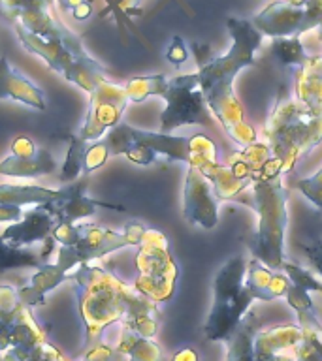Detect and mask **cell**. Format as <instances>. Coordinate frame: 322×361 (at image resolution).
<instances>
[{"mask_svg": "<svg viewBox=\"0 0 322 361\" xmlns=\"http://www.w3.org/2000/svg\"><path fill=\"white\" fill-rule=\"evenodd\" d=\"M68 279L76 282V298L85 324L87 348L115 322H121L140 337L153 338L157 335L160 326L157 303L141 295L136 288L126 286L113 273L98 265L81 264Z\"/></svg>", "mask_w": 322, "mask_h": 361, "instance_id": "cell-1", "label": "cell"}, {"mask_svg": "<svg viewBox=\"0 0 322 361\" xmlns=\"http://www.w3.org/2000/svg\"><path fill=\"white\" fill-rule=\"evenodd\" d=\"M230 32L234 34V47L225 56L211 59L200 66L198 81L211 111L219 117L222 128L234 137L236 143L247 147L256 143V134L249 124L243 123L239 102L232 92V83L242 68L253 64L254 51L258 49L260 32L249 21L230 19Z\"/></svg>", "mask_w": 322, "mask_h": 361, "instance_id": "cell-2", "label": "cell"}, {"mask_svg": "<svg viewBox=\"0 0 322 361\" xmlns=\"http://www.w3.org/2000/svg\"><path fill=\"white\" fill-rule=\"evenodd\" d=\"M282 166L271 157L253 175L254 207L258 211V247L256 259L264 262L270 269H279L282 259V237L287 228V192L281 183Z\"/></svg>", "mask_w": 322, "mask_h": 361, "instance_id": "cell-3", "label": "cell"}, {"mask_svg": "<svg viewBox=\"0 0 322 361\" xmlns=\"http://www.w3.org/2000/svg\"><path fill=\"white\" fill-rule=\"evenodd\" d=\"M13 28L28 53L42 56L53 72L61 73L62 78L81 87L85 92L90 94L102 81L107 79L106 70L83 49V44L76 34L70 38L56 39L30 34L17 23Z\"/></svg>", "mask_w": 322, "mask_h": 361, "instance_id": "cell-4", "label": "cell"}, {"mask_svg": "<svg viewBox=\"0 0 322 361\" xmlns=\"http://www.w3.org/2000/svg\"><path fill=\"white\" fill-rule=\"evenodd\" d=\"M247 262L243 256H234L222 265L215 279V298L209 318L203 326V335L209 341H226L236 331L249 305L253 303V293L245 286Z\"/></svg>", "mask_w": 322, "mask_h": 361, "instance_id": "cell-5", "label": "cell"}, {"mask_svg": "<svg viewBox=\"0 0 322 361\" xmlns=\"http://www.w3.org/2000/svg\"><path fill=\"white\" fill-rule=\"evenodd\" d=\"M271 157L282 166V173L292 168L305 151L322 141V115L299 102H288L273 113L268 124Z\"/></svg>", "mask_w": 322, "mask_h": 361, "instance_id": "cell-6", "label": "cell"}, {"mask_svg": "<svg viewBox=\"0 0 322 361\" xmlns=\"http://www.w3.org/2000/svg\"><path fill=\"white\" fill-rule=\"evenodd\" d=\"M136 267L140 276L134 288L153 303L168 301L175 292L177 267L169 254L168 239L157 230H147L140 243V252L136 256Z\"/></svg>", "mask_w": 322, "mask_h": 361, "instance_id": "cell-7", "label": "cell"}, {"mask_svg": "<svg viewBox=\"0 0 322 361\" xmlns=\"http://www.w3.org/2000/svg\"><path fill=\"white\" fill-rule=\"evenodd\" d=\"M147 228L141 222H130L121 233L106 230L96 224H79L78 241L68 247H61L56 252V267L68 276L73 265L89 264L90 259L102 258L119 248L140 245Z\"/></svg>", "mask_w": 322, "mask_h": 361, "instance_id": "cell-8", "label": "cell"}, {"mask_svg": "<svg viewBox=\"0 0 322 361\" xmlns=\"http://www.w3.org/2000/svg\"><path fill=\"white\" fill-rule=\"evenodd\" d=\"M162 98L166 100V109L162 111V134L185 124H203L211 126V115L208 111V102L200 89L198 73L177 75L168 79V87Z\"/></svg>", "mask_w": 322, "mask_h": 361, "instance_id": "cell-9", "label": "cell"}, {"mask_svg": "<svg viewBox=\"0 0 322 361\" xmlns=\"http://www.w3.org/2000/svg\"><path fill=\"white\" fill-rule=\"evenodd\" d=\"M102 141V145L106 147L107 154H124L129 151L132 143H141L147 145L149 149L162 154L168 160H181V162H189V166L198 168L196 152L192 147V137H174L168 134H153V132H143V130H136L129 124H121L113 126L107 135Z\"/></svg>", "mask_w": 322, "mask_h": 361, "instance_id": "cell-10", "label": "cell"}, {"mask_svg": "<svg viewBox=\"0 0 322 361\" xmlns=\"http://www.w3.org/2000/svg\"><path fill=\"white\" fill-rule=\"evenodd\" d=\"M0 17L42 38L62 39L73 36L59 17L56 0H0Z\"/></svg>", "mask_w": 322, "mask_h": 361, "instance_id": "cell-11", "label": "cell"}, {"mask_svg": "<svg viewBox=\"0 0 322 361\" xmlns=\"http://www.w3.org/2000/svg\"><path fill=\"white\" fill-rule=\"evenodd\" d=\"M89 96V113L83 128L79 132V137L83 141H96L106 130L117 126L130 100L126 89L112 83L109 79L102 81Z\"/></svg>", "mask_w": 322, "mask_h": 361, "instance_id": "cell-12", "label": "cell"}, {"mask_svg": "<svg viewBox=\"0 0 322 361\" xmlns=\"http://www.w3.org/2000/svg\"><path fill=\"white\" fill-rule=\"evenodd\" d=\"M89 183V175L79 177L78 180H73L72 185L64 186L61 190H56V196L51 202L42 203L47 211H49L59 224H73L76 220L90 216L96 213L98 207L115 209V211H124L121 205H113V203L96 202L93 197L85 196V188Z\"/></svg>", "mask_w": 322, "mask_h": 361, "instance_id": "cell-13", "label": "cell"}, {"mask_svg": "<svg viewBox=\"0 0 322 361\" xmlns=\"http://www.w3.org/2000/svg\"><path fill=\"white\" fill-rule=\"evenodd\" d=\"M185 219L208 230L217 226V202L209 190L208 177L192 166L185 185Z\"/></svg>", "mask_w": 322, "mask_h": 361, "instance_id": "cell-14", "label": "cell"}, {"mask_svg": "<svg viewBox=\"0 0 322 361\" xmlns=\"http://www.w3.org/2000/svg\"><path fill=\"white\" fill-rule=\"evenodd\" d=\"M55 216L40 203L32 211H28L19 222H13L11 226H8L0 237L10 247L21 248L25 245H30V243L49 239L53 230H55Z\"/></svg>", "mask_w": 322, "mask_h": 361, "instance_id": "cell-15", "label": "cell"}, {"mask_svg": "<svg viewBox=\"0 0 322 361\" xmlns=\"http://www.w3.org/2000/svg\"><path fill=\"white\" fill-rule=\"evenodd\" d=\"M16 100L25 106L44 111L45 98L44 92L36 87L28 78L10 66L6 56H0V100Z\"/></svg>", "mask_w": 322, "mask_h": 361, "instance_id": "cell-16", "label": "cell"}, {"mask_svg": "<svg viewBox=\"0 0 322 361\" xmlns=\"http://www.w3.org/2000/svg\"><path fill=\"white\" fill-rule=\"evenodd\" d=\"M245 286L253 293L254 299L271 301V299L287 295L292 282L279 273H273L268 265H262L260 259H251L247 264Z\"/></svg>", "mask_w": 322, "mask_h": 361, "instance_id": "cell-17", "label": "cell"}, {"mask_svg": "<svg viewBox=\"0 0 322 361\" xmlns=\"http://www.w3.org/2000/svg\"><path fill=\"white\" fill-rule=\"evenodd\" d=\"M56 169L55 158L51 157L49 151H45L38 147V151L28 157H17L10 154L0 162V175H8V177H38V175L53 173Z\"/></svg>", "mask_w": 322, "mask_h": 361, "instance_id": "cell-18", "label": "cell"}, {"mask_svg": "<svg viewBox=\"0 0 322 361\" xmlns=\"http://www.w3.org/2000/svg\"><path fill=\"white\" fill-rule=\"evenodd\" d=\"M117 352L126 361H164L162 348L155 341L140 337L138 333L124 326L119 337Z\"/></svg>", "mask_w": 322, "mask_h": 361, "instance_id": "cell-19", "label": "cell"}, {"mask_svg": "<svg viewBox=\"0 0 322 361\" xmlns=\"http://www.w3.org/2000/svg\"><path fill=\"white\" fill-rule=\"evenodd\" d=\"M56 196V190L34 185H0V205H40L51 202Z\"/></svg>", "mask_w": 322, "mask_h": 361, "instance_id": "cell-20", "label": "cell"}, {"mask_svg": "<svg viewBox=\"0 0 322 361\" xmlns=\"http://www.w3.org/2000/svg\"><path fill=\"white\" fill-rule=\"evenodd\" d=\"M19 303L21 301L16 288L0 286V354L11 346V324Z\"/></svg>", "mask_w": 322, "mask_h": 361, "instance_id": "cell-21", "label": "cell"}, {"mask_svg": "<svg viewBox=\"0 0 322 361\" xmlns=\"http://www.w3.org/2000/svg\"><path fill=\"white\" fill-rule=\"evenodd\" d=\"M168 87L166 75H147V78H132L124 85L130 102L145 100L147 96H162Z\"/></svg>", "mask_w": 322, "mask_h": 361, "instance_id": "cell-22", "label": "cell"}, {"mask_svg": "<svg viewBox=\"0 0 322 361\" xmlns=\"http://www.w3.org/2000/svg\"><path fill=\"white\" fill-rule=\"evenodd\" d=\"M87 141H83L79 135H73L70 140V147H68L66 160L62 166L61 173H59V180L61 183H73V179H78L79 173L83 171L85 152H87Z\"/></svg>", "mask_w": 322, "mask_h": 361, "instance_id": "cell-23", "label": "cell"}, {"mask_svg": "<svg viewBox=\"0 0 322 361\" xmlns=\"http://www.w3.org/2000/svg\"><path fill=\"white\" fill-rule=\"evenodd\" d=\"M17 267H40V264L30 250L10 247L0 237V273L8 269H17Z\"/></svg>", "mask_w": 322, "mask_h": 361, "instance_id": "cell-24", "label": "cell"}, {"mask_svg": "<svg viewBox=\"0 0 322 361\" xmlns=\"http://www.w3.org/2000/svg\"><path fill=\"white\" fill-rule=\"evenodd\" d=\"M282 269L287 271L288 279H290V282H292L294 286L302 288L304 292H321L322 293V282L316 279L311 271L304 269V267H299V265L296 264H288V262H285L282 264Z\"/></svg>", "mask_w": 322, "mask_h": 361, "instance_id": "cell-25", "label": "cell"}, {"mask_svg": "<svg viewBox=\"0 0 322 361\" xmlns=\"http://www.w3.org/2000/svg\"><path fill=\"white\" fill-rule=\"evenodd\" d=\"M275 55L279 56V61L285 64H296V66H304L305 62L309 61V56L305 55L304 47L299 45L296 38L290 39H281L275 44Z\"/></svg>", "mask_w": 322, "mask_h": 361, "instance_id": "cell-26", "label": "cell"}, {"mask_svg": "<svg viewBox=\"0 0 322 361\" xmlns=\"http://www.w3.org/2000/svg\"><path fill=\"white\" fill-rule=\"evenodd\" d=\"M109 154H107L106 147L102 145V141H96L93 145L87 147V152H85V162H83V173L89 175L93 173L95 169H98L100 166H104Z\"/></svg>", "mask_w": 322, "mask_h": 361, "instance_id": "cell-27", "label": "cell"}, {"mask_svg": "<svg viewBox=\"0 0 322 361\" xmlns=\"http://www.w3.org/2000/svg\"><path fill=\"white\" fill-rule=\"evenodd\" d=\"M298 188L315 203L316 207L322 209V169H318L313 177L304 179L298 183Z\"/></svg>", "mask_w": 322, "mask_h": 361, "instance_id": "cell-28", "label": "cell"}, {"mask_svg": "<svg viewBox=\"0 0 322 361\" xmlns=\"http://www.w3.org/2000/svg\"><path fill=\"white\" fill-rule=\"evenodd\" d=\"M79 361H126L119 354L117 348H112L107 344H96L93 348L85 352V355Z\"/></svg>", "mask_w": 322, "mask_h": 361, "instance_id": "cell-29", "label": "cell"}, {"mask_svg": "<svg viewBox=\"0 0 322 361\" xmlns=\"http://www.w3.org/2000/svg\"><path fill=\"white\" fill-rule=\"evenodd\" d=\"M186 56H189V51H186V45L183 44V39L179 36H175L172 45L166 51V59H168L174 66H181L183 62L186 61Z\"/></svg>", "mask_w": 322, "mask_h": 361, "instance_id": "cell-30", "label": "cell"}, {"mask_svg": "<svg viewBox=\"0 0 322 361\" xmlns=\"http://www.w3.org/2000/svg\"><path fill=\"white\" fill-rule=\"evenodd\" d=\"M30 361H70V360H66V357H64V355H62L55 346H51L49 343H45L36 350V354L32 355V360Z\"/></svg>", "mask_w": 322, "mask_h": 361, "instance_id": "cell-31", "label": "cell"}, {"mask_svg": "<svg viewBox=\"0 0 322 361\" xmlns=\"http://www.w3.org/2000/svg\"><path fill=\"white\" fill-rule=\"evenodd\" d=\"M305 254H307V258H309L311 265L315 267V271L318 275L322 276V241L315 243V245H305L304 247Z\"/></svg>", "mask_w": 322, "mask_h": 361, "instance_id": "cell-32", "label": "cell"}, {"mask_svg": "<svg viewBox=\"0 0 322 361\" xmlns=\"http://www.w3.org/2000/svg\"><path fill=\"white\" fill-rule=\"evenodd\" d=\"M23 219L21 207L13 205H0V222H19Z\"/></svg>", "mask_w": 322, "mask_h": 361, "instance_id": "cell-33", "label": "cell"}, {"mask_svg": "<svg viewBox=\"0 0 322 361\" xmlns=\"http://www.w3.org/2000/svg\"><path fill=\"white\" fill-rule=\"evenodd\" d=\"M172 361H198L196 350H192L191 346H185V348L177 350V352L172 355Z\"/></svg>", "mask_w": 322, "mask_h": 361, "instance_id": "cell-34", "label": "cell"}, {"mask_svg": "<svg viewBox=\"0 0 322 361\" xmlns=\"http://www.w3.org/2000/svg\"><path fill=\"white\" fill-rule=\"evenodd\" d=\"M83 2H87V0H56L59 8H61L64 13H70V16H72V11L78 10L79 6L83 4Z\"/></svg>", "mask_w": 322, "mask_h": 361, "instance_id": "cell-35", "label": "cell"}]
</instances>
